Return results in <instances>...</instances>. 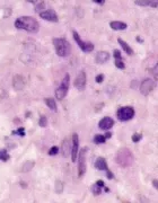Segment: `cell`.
<instances>
[{
    "label": "cell",
    "instance_id": "ab89813d",
    "mask_svg": "<svg viewBox=\"0 0 158 203\" xmlns=\"http://www.w3.org/2000/svg\"><path fill=\"white\" fill-rule=\"evenodd\" d=\"M93 2L97 3V5H104L106 1H105V0H93Z\"/></svg>",
    "mask_w": 158,
    "mask_h": 203
},
{
    "label": "cell",
    "instance_id": "7402d4cb",
    "mask_svg": "<svg viewBox=\"0 0 158 203\" xmlns=\"http://www.w3.org/2000/svg\"><path fill=\"white\" fill-rule=\"evenodd\" d=\"M64 190V183H63L62 180H56V184H54V191H56V194H61Z\"/></svg>",
    "mask_w": 158,
    "mask_h": 203
},
{
    "label": "cell",
    "instance_id": "2e32d148",
    "mask_svg": "<svg viewBox=\"0 0 158 203\" xmlns=\"http://www.w3.org/2000/svg\"><path fill=\"white\" fill-rule=\"evenodd\" d=\"M118 44H120V46H121L122 49H123V51H124L125 53H127V54H128V56H133V54H135V52H133V50H132V48L130 45H129L128 43L125 42L124 39H122L121 37H118Z\"/></svg>",
    "mask_w": 158,
    "mask_h": 203
},
{
    "label": "cell",
    "instance_id": "603a6c76",
    "mask_svg": "<svg viewBox=\"0 0 158 203\" xmlns=\"http://www.w3.org/2000/svg\"><path fill=\"white\" fill-rule=\"evenodd\" d=\"M9 159H10V156H9V154H8V151H7L6 148L0 149V160L8 161Z\"/></svg>",
    "mask_w": 158,
    "mask_h": 203
},
{
    "label": "cell",
    "instance_id": "5b68a950",
    "mask_svg": "<svg viewBox=\"0 0 158 203\" xmlns=\"http://www.w3.org/2000/svg\"><path fill=\"white\" fill-rule=\"evenodd\" d=\"M135 111L132 106H122L116 112V116H118V121L121 122H128L135 118Z\"/></svg>",
    "mask_w": 158,
    "mask_h": 203
},
{
    "label": "cell",
    "instance_id": "8992f818",
    "mask_svg": "<svg viewBox=\"0 0 158 203\" xmlns=\"http://www.w3.org/2000/svg\"><path fill=\"white\" fill-rule=\"evenodd\" d=\"M86 152H87V148L82 149L81 151L78 152V177L81 178L84 175L86 174L87 170V165H86Z\"/></svg>",
    "mask_w": 158,
    "mask_h": 203
},
{
    "label": "cell",
    "instance_id": "ee69618b",
    "mask_svg": "<svg viewBox=\"0 0 158 203\" xmlns=\"http://www.w3.org/2000/svg\"><path fill=\"white\" fill-rule=\"evenodd\" d=\"M103 188H104V191H105L106 193H109V192H110V188H109V187H106V186H104V187H103Z\"/></svg>",
    "mask_w": 158,
    "mask_h": 203
},
{
    "label": "cell",
    "instance_id": "f6af8a7d",
    "mask_svg": "<svg viewBox=\"0 0 158 203\" xmlns=\"http://www.w3.org/2000/svg\"><path fill=\"white\" fill-rule=\"evenodd\" d=\"M25 116H26V118H28V116H31V112H26V114H25Z\"/></svg>",
    "mask_w": 158,
    "mask_h": 203
},
{
    "label": "cell",
    "instance_id": "7a4b0ae2",
    "mask_svg": "<svg viewBox=\"0 0 158 203\" xmlns=\"http://www.w3.org/2000/svg\"><path fill=\"white\" fill-rule=\"evenodd\" d=\"M133 161H135V157H133V154L132 151L128 148H121L116 151L115 154V163L121 166L123 168L130 167L133 165Z\"/></svg>",
    "mask_w": 158,
    "mask_h": 203
},
{
    "label": "cell",
    "instance_id": "e575fe53",
    "mask_svg": "<svg viewBox=\"0 0 158 203\" xmlns=\"http://www.w3.org/2000/svg\"><path fill=\"white\" fill-rule=\"evenodd\" d=\"M106 177H107L109 180H113V178H114V174H113L111 170L107 169L106 170Z\"/></svg>",
    "mask_w": 158,
    "mask_h": 203
},
{
    "label": "cell",
    "instance_id": "f35d334b",
    "mask_svg": "<svg viewBox=\"0 0 158 203\" xmlns=\"http://www.w3.org/2000/svg\"><path fill=\"white\" fill-rule=\"evenodd\" d=\"M96 184H97V185H98V186H101V187H104V186H105V184H104V182H103L102 180H96Z\"/></svg>",
    "mask_w": 158,
    "mask_h": 203
},
{
    "label": "cell",
    "instance_id": "1f68e13d",
    "mask_svg": "<svg viewBox=\"0 0 158 203\" xmlns=\"http://www.w3.org/2000/svg\"><path fill=\"white\" fill-rule=\"evenodd\" d=\"M113 56H114V59L115 60H122V56H121L120 50H114V51H113Z\"/></svg>",
    "mask_w": 158,
    "mask_h": 203
},
{
    "label": "cell",
    "instance_id": "d590c367",
    "mask_svg": "<svg viewBox=\"0 0 158 203\" xmlns=\"http://www.w3.org/2000/svg\"><path fill=\"white\" fill-rule=\"evenodd\" d=\"M104 107V104L103 103H101V104H98V105H96L95 106V112L96 113H98V112H101V110Z\"/></svg>",
    "mask_w": 158,
    "mask_h": 203
},
{
    "label": "cell",
    "instance_id": "d6986e66",
    "mask_svg": "<svg viewBox=\"0 0 158 203\" xmlns=\"http://www.w3.org/2000/svg\"><path fill=\"white\" fill-rule=\"evenodd\" d=\"M135 3L137 6H150L152 8H157L158 7V1L157 0H135Z\"/></svg>",
    "mask_w": 158,
    "mask_h": 203
},
{
    "label": "cell",
    "instance_id": "e0dca14e",
    "mask_svg": "<svg viewBox=\"0 0 158 203\" xmlns=\"http://www.w3.org/2000/svg\"><path fill=\"white\" fill-rule=\"evenodd\" d=\"M71 152V143L68 139H64L62 141V146H61V154L63 157H68V155Z\"/></svg>",
    "mask_w": 158,
    "mask_h": 203
},
{
    "label": "cell",
    "instance_id": "30bf717a",
    "mask_svg": "<svg viewBox=\"0 0 158 203\" xmlns=\"http://www.w3.org/2000/svg\"><path fill=\"white\" fill-rule=\"evenodd\" d=\"M40 17L44 20L51 22V23H58V22H59V17H58V15H56V10L54 9L43 10V11L40 13Z\"/></svg>",
    "mask_w": 158,
    "mask_h": 203
},
{
    "label": "cell",
    "instance_id": "9a60e30c",
    "mask_svg": "<svg viewBox=\"0 0 158 203\" xmlns=\"http://www.w3.org/2000/svg\"><path fill=\"white\" fill-rule=\"evenodd\" d=\"M94 166H95L96 169L98 170H107L109 167H107V163H106V159L104 157H98L94 163Z\"/></svg>",
    "mask_w": 158,
    "mask_h": 203
},
{
    "label": "cell",
    "instance_id": "5bb4252c",
    "mask_svg": "<svg viewBox=\"0 0 158 203\" xmlns=\"http://www.w3.org/2000/svg\"><path fill=\"white\" fill-rule=\"evenodd\" d=\"M111 59V54L107 51H98L95 56V61L98 64H104Z\"/></svg>",
    "mask_w": 158,
    "mask_h": 203
},
{
    "label": "cell",
    "instance_id": "277c9868",
    "mask_svg": "<svg viewBox=\"0 0 158 203\" xmlns=\"http://www.w3.org/2000/svg\"><path fill=\"white\" fill-rule=\"evenodd\" d=\"M69 86H70V75L66 73V76L63 77L62 81L60 84V86L56 89V97L58 101H62L67 96L68 92H69Z\"/></svg>",
    "mask_w": 158,
    "mask_h": 203
},
{
    "label": "cell",
    "instance_id": "ba28073f",
    "mask_svg": "<svg viewBox=\"0 0 158 203\" xmlns=\"http://www.w3.org/2000/svg\"><path fill=\"white\" fill-rule=\"evenodd\" d=\"M73 39L76 41V43L78 44V46L80 48V50H81L82 52L89 53V52H92L93 50H94V44L90 43V42H84V41L80 39L79 34L77 33L75 30L73 31Z\"/></svg>",
    "mask_w": 158,
    "mask_h": 203
},
{
    "label": "cell",
    "instance_id": "4fadbf2b",
    "mask_svg": "<svg viewBox=\"0 0 158 203\" xmlns=\"http://www.w3.org/2000/svg\"><path fill=\"white\" fill-rule=\"evenodd\" d=\"M114 120L112 118H110V116H104V118L98 122V128L101 130H104V131H109L110 129L113 128V125H114Z\"/></svg>",
    "mask_w": 158,
    "mask_h": 203
},
{
    "label": "cell",
    "instance_id": "f546056e",
    "mask_svg": "<svg viewBox=\"0 0 158 203\" xmlns=\"http://www.w3.org/2000/svg\"><path fill=\"white\" fill-rule=\"evenodd\" d=\"M141 139H142V133H135V135H132V137H131L132 142H135V143L139 142Z\"/></svg>",
    "mask_w": 158,
    "mask_h": 203
},
{
    "label": "cell",
    "instance_id": "836d02e7",
    "mask_svg": "<svg viewBox=\"0 0 158 203\" xmlns=\"http://www.w3.org/2000/svg\"><path fill=\"white\" fill-rule=\"evenodd\" d=\"M11 13H13V11H11L10 8H6V9H5V14H3V17H5V18L9 17L10 15H11Z\"/></svg>",
    "mask_w": 158,
    "mask_h": 203
},
{
    "label": "cell",
    "instance_id": "83f0119b",
    "mask_svg": "<svg viewBox=\"0 0 158 203\" xmlns=\"http://www.w3.org/2000/svg\"><path fill=\"white\" fill-rule=\"evenodd\" d=\"M39 126H41V128H46L48 126V118L46 116L42 115L39 118Z\"/></svg>",
    "mask_w": 158,
    "mask_h": 203
},
{
    "label": "cell",
    "instance_id": "bcb514c9",
    "mask_svg": "<svg viewBox=\"0 0 158 203\" xmlns=\"http://www.w3.org/2000/svg\"><path fill=\"white\" fill-rule=\"evenodd\" d=\"M14 123H19V118H15V121H14Z\"/></svg>",
    "mask_w": 158,
    "mask_h": 203
},
{
    "label": "cell",
    "instance_id": "d4e9b609",
    "mask_svg": "<svg viewBox=\"0 0 158 203\" xmlns=\"http://www.w3.org/2000/svg\"><path fill=\"white\" fill-rule=\"evenodd\" d=\"M102 188L103 187L98 186L97 184H93L92 186H90V190H92V193L95 195V197H97V195H99V194L102 193Z\"/></svg>",
    "mask_w": 158,
    "mask_h": 203
},
{
    "label": "cell",
    "instance_id": "7bdbcfd3",
    "mask_svg": "<svg viewBox=\"0 0 158 203\" xmlns=\"http://www.w3.org/2000/svg\"><path fill=\"white\" fill-rule=\"evenodd\" d=\"M135 41L139 43H143V39H142L141 36H137V37H135Z\"/></svg>",
    "mask_w": 158,
    "mask_h": 203
},
{
    "label": "cell",
    "instance_id": "6da1fadb",
    "mask_svg": "<svg viewBox=\"0 0 158 203\" xmlns=\"http://www.w3.org/2000/svg\"><path fill=\"white\" fill-rule=\"evenodd\" d=\"M15 27L17 30L26 31L28 33L36 34L40 31V24L34 17L32 16H22L15 20Z\"/></svg>",
    "mask_w": 158,
    "mask_h": 203
},
{
    "label": "cell",
    "instance_id": "f1b7e54d",
    "mask_svg": "<svg viewBox=\"0 0 158 203\" xmlns=\"http://www.w3.org/2000/svg\"><path fill=\"white\" fill-rule=\"evenodd\" d=\"M58 152H59V147H56V146H52V147L50 148V150L48 151V155L51 156V157H53V156H56Z\"/></svg>",
    "mask_w": 158,
    "mask_h": 203
},
{
    "label": "cell",
    "instance_id": "9c48e42d",
    "mask_svg": "<svg viewBox=\"0 0 158 203\" xmlns=\"http://www.w3.org/2000/svg\"><path fill=\"white\" fill-rule=\"evenodd\" d=\"M86 84H87V76H86V72L84 70H81L76 77V79H75V84L73 85H75V87L78 89L79 92H82L86 88Z\"/></svg>",
    "mask_w": 158,
    "mask_h": 203
},
{
    "label": "cell",
    "instance_id": "484cf974",
    "mask_svg": "<svg viewBox=\"0 0 158 203\" xmlns=\"http://www.w3.org/2000/svg\"><path fill=\"white\" fill-rule=\"evenodd\" d=\"M11 135H18V137H20V138H24L25 135H26V133H25V128L20 126V128H18L17 130H14V131H11Z\"/></svg>",
    "mask_w": 158,
    "mask_h": 203
},
{
    "label": "cell",
    "instance_id": "b9f144b4",
    "mask_svg": "<svg viewBox=\"0 0 158 203\" xmlns=\"http://www.w3.org/2000/svg\"><path fill=\"white\" fill-rule=\"evenodd\" d=\"M19 185H20V187H23V188H26L27 187V184L24 182V180H22V182H19Z\"/></svg>",
    "mask_w": 158,
    "mask_h": 203
},
{
    "label": "cell",
    "instance_id": "8d00e7d4",
    "mask_svg": "<svg viewBox=\"0 0 158 203\" xmlns=\"http://www.w3.org/2000/svg\"><path fill=\"white\" fill-rule=\"evenodd\" d=\"M138 84H139V81L138 80H132V82H131V88H133V89H135L137 87H138Z\"/></svg>",
    "mask_w": 158,
    "mask_h": 203
},
{
    "label": "cell",
    "instance_id": "44dd1931",
    "mask_svg": "<svg viewBox=\"0 0 158 203\" xmlns=\"http://www.w3.org/2000/svg\"><path fill=\"white\" fill-rule=\"evenodd\" d=\"M44 102H45V105L48 107L53 112L58 111V106H56V101L52 97H48V98H44Z\"/></svg>",
    "mask_w": 158,
    "mask_h": 203
},
{
    "label": "cell",
    "instance_id": "3957f363",
    "mask_svg": "<svg viewBox=\"0 0 158 203\" xmlns=\"http://www.w3.org/2000/svg\"><path fill=\"white\" fill-rule=\"evenodd\" d=\"M52 43L58 56L68 58L71 54V44L68 39H63V37H54L52 39Z\"/></svg>",
    "mask_w": 158,
    "mask_h": 203
},
{
    "label": "cell",
    "instance_id": "cb8c5ba5",
    "mask_svg": "<svg viewBox=\"0 0 158 203\" xmlns=\"http://www.w3.org/2000/svg\"><path fill=\"white\" fill-rule=\"evenodd\" d=\"M93 141H94V143H96V144H102V143H105L106 139H105V137H104V135H96L95 137L93 138Z\"/></svg>",
    "mask_w": 158,
    "mask_h": 203
},
{
    "label": "cell",
    "instance_id": "8fae6325",
    "mask_svg": "<svg viewBox=\"0 0 158 203\" xmlns=\"http://www.w3.org/2000/svg\"><path fill=\"white\" fill-rule=\"evenodd\" d=\"M78 152H79V137L78 133H73V144H71V161L75 163L77 160V157H78Z\"/></svg>",
    "mask_w": 158,
    "mask_h": 203
},
{
    "label": "cell",
    "instance_id": "d6a6232c",
    "mask_svg": "<svg viewBox=\"0 0 158 203\" xmlns=\"http://www.w3.org/2000/svg\"><path fill=\"white\" fill-rule=\"evenodd\" d=\"M104 78H105V76L103 75V73H99V75L96 76L95 81L97 82V84H102V82L104 81Z\"/></svg>",
    "mask_w": 158,
    "mask_h": 203
},
{
    "label": "cell",
    "instance_id": "4dcf8cb0",
    "mask_svg": "<svg viewBox=\"0 0 158 203\" xmlns=\"http://www.w3.org/2000/svg\"><path fill=\"white\" fill-rule=\"evenodd\" d=\"M114 64H115V67L118 69H121V70L125 69V63L123 62V60H115V61H114Z\"/></svg>",
    "mask_w": 158,
    "mask_h": 203
},
{
    "label": "cell",
    "instance_id": "ac0fdd59",
    "mask_svg": "<svg viewBox=\"0 0 158 203\" xmlns=\"http://www.w3.org/2000/svg\"><path fill=\"white\" fill-rule=\"evenodd\" d=\"M110 27L112 28L113 31H124L127 30L128 25L123 22H120V20H113L110 23Z\"/></svg>",
    "mask_w": 158,
    "mask_h": 203
},
{
    "label": "cell",
    "instance_id": "74e56055",
    "mask_svg": "<svg viewBox=\"0 0 158 203\" xmlns=\"http://www.w3.org/2000/svg\"><path fill=\"white\" fill-rule=\"evenodd\" d=\"M104 137H105L106 140H107V139H111V138H112V132L106 131V133H105V135H104Z\"/></svg>",
    "mask_w": 158,
    "mask_h": 203
},
{
    "label": "cell",
    "instance_id": "ffe728a7",
    "mask_svg": "<svg viewBox=\"0 0 158 203\" xmlns=\"http://www.w3.org/2000/svg\"><path fill=\"white\" fill-rule=\"evenodd\" d=\"M34 166H35V161L27 160L22 165V169H20V172H22V173H28V172H31V170L33 169Z\"/></svg>",
    "mask_w": 158,
    "mask_h": 203
},
{
    "label": "cell",
    "instance_id": "7c38bea8",
    "mask_svg": "<svg viewBox=\"0 0 158 203\" xmlns=\"http://www.w3.org/2000/svg\"><path fill=\"white\" fill-rule=\"evenodd\" d=\"M25 78H24L22 75H14L13 77V88L16 90V92H19V90H23L24 87H25Z\"/></svg>",
    "mask_w": 158,
    "mask_h": 203
},
{
    "label": "cell",
    "instance_id": "60d3db41",
    "mask_svg": "<svg viewBox=\"0 0 158 203\" xmlns=\"http://www.w3.org/2000/svg\"><path fill=\"white\" fill-rule=\"evenodd\" d=\"M152 186L155 187L156 190H158V180H152Z\"/></svg>",
    "mask_w": 158,
    "mask_h": 203
},
{
    "label": "cell",
    "instance_id": "52a82bcc",
    "mask_svg": "<svg viewBox=\"0 0 158 203\" xmlns=\"http://www.w3.org/2000/svg\"><path fill=\"white\" fill-rule=\"evenodd\" d=\"M156 85H157V84H156L152 79L146 78V79H143V80L141 81V84L139 85V92L141 93L143 96H147L154 90Z\"/></svg>",
    "mask_w": 158,
    "mask_h": 203
},
{
    "label": "cell",
    "instance_id": "4316f807",
    "mask_svg": "<svg viewBox=\"0 0 158 203\" xmlns=\"http://www.w3.org/2000/svg\"><path fill=\"white\" fill-rule=\"evenodd\" d=\"M45 8V1H37L36 3H35V7H34V9H35V11L36 13H41L43 9Z\"/></svg>",
    "mask_w": 158,
    "mask_h": 203
}]
</instances>
